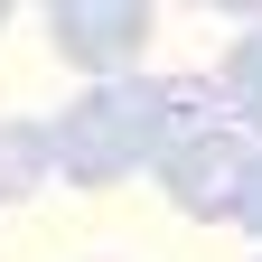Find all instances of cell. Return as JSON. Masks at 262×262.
Returning <instances> with one entry per match:
<instances>
[{
	"instance_id": "obj_1",
	"label": "cell",
	"mask_w": 262,
	"mask_h": 262,
	"mask_svg": "<svg viewBox=\"0 0 262 262\" xmlns=\"http://www.w3.org/2000/svg\"><path fill=\"white\" fill-rule=\"evenodd\" d=\"M206 122H225L215 75H113V84H84L47 122V141L66 187H122L131 169H159L178 131H206Z\"/></svg>"
},
{
	"instance_id": "obj_2",
	"label": "cell",
	"mask_w": 262,
	"mask_h": 262,
	"mask_svg": "<svg viewBox=\"0 0 262 262\" xmlns=\"http://www.w3.org/2000/svg\"><path fill=\"white\" fill-rule=\"evenodd\" d=\"M244 169H253V141L234 122H206V131H178L150 178H159V196H169L187 225H225L244 206Z\"/></svg>"
},
{
	"instance_id": "obj_3",
	"label": "cell",
	"mask_w": 262,
	"mask_h": 262,
	"mask_svg": "<svg viewBox=\"0 0 262 262\" xmlns=\"http://www.w3.org/2000/svg\"><path fill=\"white\" fill-rule=\"evenodd\" d=\"M47 38L75 75L113 84V75H141V47H150V0H47Z\"/></svg>"
},
{
	"instance_id": "obj_4",
	"label": "cell",
	"mask_w": 262,
	"mask_h": 262,
	"mask_svg": "<svg viewBox=\"0 0 262 262\" xmlns=\"http://www.w3.org/2000/svg\"><path fill=\"white\" fill-rule=\"evenodd\" d=\"M234 10H244V38L225 47V66H215V103H225V122L262 150V0H234Z\"/></svg>"
},
{
	"instance_id": "obj_5",
	"label": "cell",
	"mask_w": 262,
	"mask_h": 262,
	"mask_svg": "<svg viewBox=\"0 0 262 262\" xmlns=\"http://www.w3.org/2000/svg\"><path fill=\"white\" fill-rule=\"evenodd\" d=\"M47 178H56V141H47V122H0V206L38 196Z\"/></svg>"
},
{
	"instance_id": "obj_6",
	"label": "cell",
	"mask_w": 262,
	"mask_h": 262,
	"mask_svg": "<svg viewBox=\"0 0 262 262\" xmlns=\"http://www.w3.org/2000/svg\"><path fill=\"white\" fill-rule=\"evenodd\" d=\"M244 234H262V150H253V169H244V206H234Z\"/></svg>"
},
{
	"instance_id": "obj_7",
	"label": "cell",
	"mask_w": 262,
	"mask_h": 262,
	"mask_svg": "<svg viewBox=\"0 0 262 262\" xmlns=\"http://www.w3.org/2000/svg\"><path fill=\"white\" fill-rule=\"evenodd\" d=\"M0 19H10V0H0Z\"/></svg>"
},
{
	"instance_id": "obj_8",
	"label": "cell",
	"mask_w": 262,
	"mask_h": 262,
	"mask_svg": "<svg viewBox=\"0 0 262 262\" xmlns=\"http://www.w3.org/2000/svg\"><path fill=\"white\" fill-rule=\"evenodd\" d=\"M253 262H262V253H253Z\"/></svg>"
}]
</instances>
